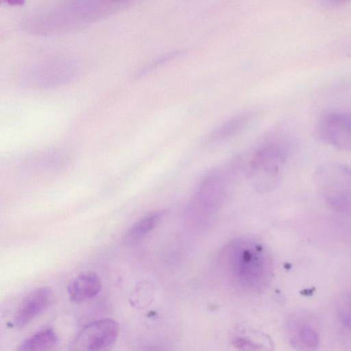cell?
I'll list each match as a JSON object with an SVG mask.
<instances>
[{"instance_id": "6da1fadb", "label": "cell", "mask_w": 351, "mask_h": 351, "mask_svg": "<svg viewBox=\"0 0 351 351\" xmlns=\"http://www.w3.org/2000/svg\"><path fill=\"white\" fill-rule=\"evenodd\" d=\"M287 158V149L276 140L261 143L251 154L245 167L254 189L267 193L280 184Z\"/></svg>"}, {"instance_id": "7a4b0ae2", "label": "cell", "mask_w": 351, "mask_h": 351, "mask_svg": "<svg viewBox=\"0 0 351 351\" xmlns=\"http://www.w3.org/2000/svg\"><path fill=\"white\" fill-rule=\"evenodd\" d=\"M315 189L331 209L344 211L351 207V167L339 162L319 165L313 176Z\"/></svg>"}, {"instance_id": "3957f363", "label": "cell", "mask_w": 351, "mask_h": 351, "mask_svg": "<svg viewBox=\"0 0 351 351\" xmlns=\"http://www.w3.org/2000/svg\"><path fill=\"white\" fill-rule=\"evenodd\" d=\"M230 186V176L225 170L210 171L198 184L190 210L197 214L213 213L225 199Z\"/></svg>"}, {"instance_id": "277c9868", "label": "cell", "mask_w": 351, "mask_h": 351, "mask_svg": "<svg viewBox=\"0 0 351 351\" xmlns=\"http://www.w3.org/2000/svg\"><path fill=\"white\" fill-rule=\"evenodd\" d=\"M118 323L112 319L95 321L84 327L73 339L72 350H106L110 349L118 337Z\"/></svg>"}, {"instance_id": "5b68a950", "label": "cell", "mask_w": 351, "mask_h": 351, "mask_svg": "<svg viewBox=\"0 0 351 351\" xmlns=\"http://www.w3.org/2000/svg\"><path fill=\"white\" fill-rule=\"evenodd\" d=\"M316 134L339 150L351 151V114L334 112L323 115L317 124Z\"/></svg>"}, {"instance_id": "8992f818", "label": "cell", "mask_w": 351, "mask_h": 351, "mask_svg": "<svg viewBox=\"0 0 351 351\" xmlns=\"http://www.w3.org/2000/svg\"><path fill=\"white\" fill-rule=\"evenodd\" d=\"M287 334L291 345L298 350H314L320 343L318 324L307 312L292 313L286 324Z\"/></svg>"}, {"instance_id": "52a82bcc", "label": "cell", "mask_w": 351, "mask_h": 351, "mask_svg": "<svg viewBox=\"0 0 351 351\" xmlns=\"http://www.w3.org/2000/svg\"><path fill=\"white\" fill-rule=\"evenodd\" d=\"M247 245L233 257V271L240 281L248 286L260 285L265 279L266 259L261 248Z\"/></svg>"}, {"instance_id": "ba28073f", "label": "cell", "mask_w": 351, "mask_h": 351, "mask_svg": "<svg viewBox=\"0 0 351 351\" xmlns=\"http://www.w3.org/2000/svg\"><path fill=\"white\" fill-rule=\"evenodd\" d=\"M53 300V291L47 287H41L31 291L20 304L14 317V324L23 328L41 312L46 309Z\"/></svg>"}, {"instance_id": "9c48e42d", "label": "cell", "mask_w": 351, "mask_h": 351, "mask_svg": "<svg viewBox=\"0 0 351 351\" xmlns=\"http://www.w3.org/2000/svg\"><path fill=\"white\" fill-rule=\"evenodd\" d=\"M101 281L95 271L80 274L73 278L67 287L71 301L82 302L95 297L101 289Z\"/></svg>"}, {"instance_id": "30bf717a", "label": "cell", "mask_w": 351, "mask_h": 351, "mask_svg": "<svg viewBox=\"0 0 351 351\" xmlns=\"http://www.w3.org/2000/svg\"><path fill=\"white\" fill-rule=\"evenodd\" d=\"M256 112L246 111L228 119L214 129L208 136V142L219 143L240 133L256 117Z\"/></svg>"}, {"instance_id": "8fae6325", "label": "cell", "mask_w": 351, "mask_h": 351, "mask_svg": "<svg viewBox=\"0 0 351 351\" xmlns=\"http://www.w3.org/2000/svg\"><path fill=\"white\" fill-rule=\"evenodd\" d=\"M59 339L51 328L42 329L25 339L18 348L19 350H49L53 349Z\"/></svg>"}, {"instance_id": "7c38bea8", "label": "cell", "mask_w": 351, "mask_h": 351, "mask_svg": "<svg viewBox=\"0 0 351 351\" xmlns=\"http://www.w3.org/2000/svg\"><path fill=\"white\" fill-rule=\"evenodd\" d=\"M164 215V211L155 212L136 221L128 230L126 240L133 241L144 237L156 226Z\"/></svg>"}, {"instance_id": "4fadbf2b", "label": "cell", "mask_w": 351, "mask_h": 351, "mask_svg": "<svg viewBox=\"0 0 351 351\" xmlns=\"http://www.w3.org/2000/svg\"><path fill=\"white\" fill-rule=\"evenodd\" d=\"M335 310L337 317L341 324L351 330V291L338 298Z\"/></svg>"}, {"instance_id": "5bb4252c", "label": "cell", "mask_w": 351, "mask_h": 351, "mask_svg": "<svg viewBox=\"0 0 351 351\" xmlns=\"http://www.w3.org/2000/svg\"><path fill=\"white\" fill-rule=\"evenodd\" d=\"M1 3H6L12 6H22L25 4V0H0Z\"/></svg>"}, {"instance_id": "9a60e30c", "label": "cell", "mask_w": 351, "mask_h": 351, "mask_svg": "<svg viewBox=\"0 0 351 351\" xmlns=\"http://www.w3.org/2000/svg\"><path fill=\"white\" fill-rule=\"evenodd\" d=\"M350 1L351 0H324V2L328 5L337 6L347 3Z\"/></svg>"}, {"instance_id": "2e32d148", "label": "cell", "mask_w": 351, "mask_h": 351, "mask_svg": "<svg viewBox=\"0 0 351 351\" xmlns=\"http://www.w3.org/2000/svg\"><path fill=\"white\" fill-rule=\"evenodd\" d=\"M110 1H112L114 2H123V1H125L127 0H110Z\"/></svg>"}]
</instances>
